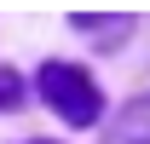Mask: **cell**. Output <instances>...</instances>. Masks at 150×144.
<instances>
[{
    "label": "cell",
    "instance_id": "6da1fadb",
    "mask_svg": "<svg viewBox=\"0 0 150 144\" xmlns=\"http://www.w3.org/2000/svg\"><path fill=\"white\" fill-rule=\"evenodd\" d=\"M35 87H40V98H46V104H52L69 127H93L98 109H104V98H98V87H93V75L81 69V64H46V69L35 75Z\"/></svg>",
    "mask_w": 150,
    "mask_h": 144
},
{
    "label": "cell",
    "instance_id": "3957f363",
    "mask_svg": "<svg viewBox=\"0 0 150 144\" xmlns=\"http://www.w3.org/2000/svg\"><path fill=\"white\" fill-rule=\"evenodd\" d=\"M18 104H23V75L0 69V109H18Z\"/></svg>",
    "mask_w": 150,
    "mask_h": 144
},
{
    "label": "cell",
    "instance_id": "7a4b0ae2",
    "mask_svg": "<svg viewBox=\"0 0 150 144\" xmlns=\"http://www.w3.org/2000/svg\"><path fill=\"white\" fill-rule=\"evenodd\" d=\"M110 144H150V98H139V104L121 109V121H115Z\"/></svg>",
    "mask_w": 150,
    "mask_h": 144
},
{
    "label": "cell",
    "instance_id": "277c9868",
    "mask_svg": "<svg viewBox=\"0 0 150 144\" xmlns=\"http://www.w3.org/2000/svg\"><path fill=\"white\" fill-rule=\"evenodd\" d=\"M35 144H52V138H35Z\"/></svg>",
    "mask_w": 150,
    "mask_h": 144
}]
</instances>
